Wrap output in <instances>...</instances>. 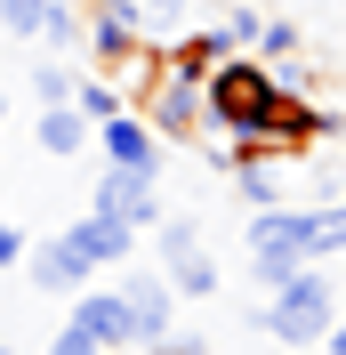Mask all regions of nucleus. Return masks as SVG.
<instances>
[{"mask_svg": "<svg viewBox=\"0 0 346 355\" xmlns=\"http://www.w3.org/2000/svg\"><path fill=\"white\" fill-rule=\"evenodd\" d=\"M274 97H282V73L266 65V57H217V65L201 73V121L226 130L234 146H258L266 137Z\"/></svg>", "mask_w": 346, "mask_h": 355, "instance_id": "f257e3e1", "label": "nucleus"}, {"mask_svg": "<svg viewBox=\"0 0 346 355\" xmlns=\"http://www.w3.org/2000/svg\"><path fill=\"white\" fill-rule=\"evenodd\" d=\"M338 283H330V266H298L290 283L266 291V315H258V331H274L282 347H314V339L338 323Z\"/></svg>", "mask_w": 346, "mask_h": 355, "instance_id": "f03ea898", "label": "nucleus"}, {"mask_svg": "<svg viewBox=\"0 0 346 355\" xmlns=\"http://www.w3.org/2000/svg\"><path fill=\"white\" fill-rule=\"evenodd\" d=\"M242 243H250V275H258V291H274V283H290L298 266H314V210H298V202L250 210Z\"/></svg>", "mask_w": 346, "mask_h": 355, "instance_id": "7ed1b4c3", "label": "nucleus"}, {"mask_svg": "<svg viewBox=\"0 0 346 355\" xmlns=\"http://www.w3.org/2000/svg\"><path fill=\"white\" fill-rule=\"evenodd\" d=\"M129 113H145L161 146H185V137L201 130V81H185V73H170V65H153V81L129 97Z\"/></svg>", "mask_w": 346, "mask_h": 355, "instance_id": "20e7f679", "label": "nucleus"}, {"mask_svg": "<svg viewBox=\"0 0 346 355\" xmlns=\"http://www.w3.org/2000/svg\"><path fill=\"white\" fill-rule=\"evenodd\" d=\"M89 210L121 218L129 234H153V226H161V186H153V170H121V162H105L97 186H89Z\"/></svg>", "mask_w": 346, "mask_h": 355, "instance_id": "39448f33", "label": "nucleus"}, {"mask_svg": "<svg viewBox=\"0 0 346 355\" xmlns=\"http://www.w3.org/2000/svg\"><path fill=\"white\" fill-rule=\"evenodd\" d=\"M153 243H161V275H170L177 299H210V291H217L210 243H201V226H194V218H161V226H153Z\"/></svg>", "mask_w": 346, "mask_h": 355, "instance_id": "423d86ee", "label": "nucleus"}, {"mask_svg": "<svg viewBox=\"0 0 346 355\" xmlns=\"http://www.w3.org/2000/svg\"><path fill=\"white\" fill-rule=\"evenodd\" d=\"M65 323H73V331H89L105 355H137V323H129V299H121V283H113V291H81Z\"/></svg>", "mask_w": 346, "mask_h": 355, "instance_id": "0eeeda50", "label": "nucleus"}, {"mask_svg": "<svg viewBox=\"0 0 346 355\" xmlns=\"http://www.w3.org/2000/svg\"><path fill=\"white\" fill-rule=\"evenodd\" d=\"M121 299H129V323H137V347H153L161 331H177V291L161 266H129V283H121Z\"/></svg>", "mask_w": 346, "mask_h": 355, "instance_id": "6e6552de", "label": "nucleus"}, {"mask_svg": "<svg viewBox=\"0 0 346 355\" xmlns=\"http://www.w3.org/2000/svg\"><path fill=\"white\" fill-rule=\"evenodd\" d=\"M65 243H73V259L89 266V275H97V266H129L137 259V234L121 218H105V210H81V218L65 226Z\"/></svg>", "mask_w": 346, "mask_h": 355, "instance_id": "1a4fd4ad", "label": "nucleus"}, {"mask_svg": "<svg viewBox=\"0 0 346 355\" xmlns=\"http://www.w3.org/2000/svg\"><path fill=\"white\" fill-rule=\"evenodd\" d=\"M97 146H105V162H121V170H153L161 178V154H170V146H161V137H153V121L145 113H113V121H97Z\"/></svg>", "mask_w": 346, "mask_h": 355, "instance_id": "9d476101", "label": "nucleus"}, {"mask_svg": "<svg viewBox=\"0 0 346 355\" xmlns=\"http://www.w3.org/2000/svg\"><path fill=\"white\" fill-rule=\"evenodd\" d=\"M24 283H33V291H81L89 266L73 259L65 234H48V243H24Z\"/></svg>", "mask_w": 346, "mask_h": 355, "instance_id": "9b49d317", "label": "nucleus"}, {"mask_svg": "<svg viewBox=\"0 0 346 355\" xmlns=\"http://www.w3.org/2000/svg\"><path fill=\"white\" fill-rule=\"evenodd\" d=\"M33 146H41L48 162H73L81 146H97V121H89L81 105H41V130H33Z\"/></svg>", "mask_w": 346, "mask_h": 355, "instance_id": "f8f14e48", "label": "nucleus"}, {"mask_svg": "<svg viewBox=\"0 0 346 355\" xmlns=\"http://www.w3.org/2000/svg\"><path fill=\"white\" fill-rule=\"evenodd\" d=\"M33 41H48L57 57H73V49L89 41V8H73V0H48V8H41V33H33Z\"/></svg>", "mask_w": 346, "mask_h": 355, "instance_id": "ddd939ff", "label": "nucleus"}, {"mask_svg": "<svg viewBox=\"0 0 346 355\" xmlns=\"http://www.w3.org/2000/svg\"><path fill=\"white\" fill-rule=\"evenodd\" d=\"M217 57H226V33H194V41H177L170 57H161V65H170V73H185V81H201V73H210Z\"/></svg>", "mask_w": 346, "mask_h": 355, "instance_id": "4468645a", "label": "nucleus"}, {"mask_svg": "<svg viewBox=\"0 0 346 355\" xmlns=\"http://www.w3.org/2000/svg\"><path fill=\"white\" fill-rule=\"evenodd\" d=\"M73 105H81L89 121H113V113L129 105V97H121V81H105V73H81V89H73Z\"/></svg>", "mask_w": 346, "mask_h": 355, "instance_id": "2eb2a0df", "label": "nucleus"}, {"mask_svg": "<svg viewBox=\"0 0 346 355\" xmlns=\"http://www.w3.org/2000/svg\"><path fill=\"white\" fill-rule=\"evenodd\" d=\"M250 57L290 65V57H298V24H290V17H266V24H258V41H250Z\"/></svg>", "mask_w": 346, "mask_h": 355, "instance_id": "dca6fc26", "label": "nucleus"}, {"mask_svg": "<svg viewBox=\"0 0 346 355\" xmlns=\"http://www.w3.org/2000/svg\"><path fill=\"white\" fill-rule=\"evenodd\" d=\"M73 89H81V73H73L65 57H48V65H33V97H41V105H73Z\"/></svg>", "mask_w": 346, "mask_h": 355, "instance_id": "f3484780", "label": "nucleus"}, {"mask_svg": "<svg viewBox=\"0 0 346 355\" xmlns=\"http://www.w3.org/2000/svg\"><path fill=\"white\" fill-rule=\"evenodd\" d=\"M48 0H0V41H33Z\"/></svg>", "mask_w": 346, "mask_h": 355, "instance_id": "a211bd4d", "label": "nucleus"}, {"mask_svg": "<svg viewBox=\"0 0 346 355\" xmlns=\"http://www.w3.org/2000/svg\"><path fill=\"white\" fill-rule=\"evenodd\" d=\"M338 250H346V202L338 210H314V266L338 259Z\"/></svg>", "mask_w": 346, "mask_h": 355, "instance_id": "6ab92c4d", "label": "nucleus"}, {"mask_svg": "<svg viewBox=\"0 0 346 355\" xmlns=\"http://www.w3.org/2000/svg\"><path fill=\"white\" fill-rule=\"evenodd\" d=\"M137 355H210V347H201L194 331H161V339H153V347H137Z\"/></svg>", "mask_w": 346, "mask_h": 355, "instance_id": "aec40b11", "label": "nucleus"}, {"mask_svg": "<svg viewBox=\"0 0 346 355\" xmlns=\"http://www.w3.org/2000/svg\"><path fill=\"white\" fill-rule=\"evenodd\" d=\"M48 355H105V347H97V339H89V331H73V323H65V331L48 339Z\"/></svg>", "mask_w": 346, "mask_h": 355, "instance_id": "412c9836", "label": "nucleus"}, {"mask_svg": "<svg viewBox=\"0 0 346 355\" xmlns=\"http://www.w3.org/2000/svg\"><path fill=\"white\" fill-rule=\"evenodd\" d=\"M0 266H24V234H17L8 218H0Z\"/></svg>", "mask_w": 346, "mask_h": 355, "instance_id": "4be33fe9", "label": "nucleus"}, {"mask_svg": "<svg viewBox=\"0 0 346 355\" xmlns=\"http://www.w3.org/2000/svg\"><path fill=\"white\" fill-rule=\"evenodd\" d=\"M322 339H330V355H346V307H338V323H330Z\"/></svg>", "mask_w": 346, "mask_h": 355, "instance_id": "5701e85b", "label": "nucleus"}, {"mask_svg": "<svg viewBox=\"0 0 346 355\" xmlns=\"http://www.w3.org/2000/svg\"><path fill=\"white\" fill-rule=\"evenodd\" d=\"M0 130H8V81H0Z\"/></svg>", "mask_w": 346, "mask_h": 355, "instance_id": "b1692460", "label": "nucleus"}, {"mask_svg": "<svg viewBox=\"0 0 346 355\" xmlns=\"http://www.w3.org/2000/svg\"><path fill=\"white\" fill-rule=\"evenodd\" d=\"M201 8H234V0H201Z\"/></svg>", "mask_w": 346, "mask_h": 355, "instance_id": "393cba45", "label": "nucleus"}, {"mask_svg": "<svg viewBox=\"0 0 346 355\" xmlns=\"http://www.w3.org/2000/svg\"><path fill=\"white\" fill-rule=\"evenodd\" d=\"M0 355H17V347H8V339H0Z\"/></svg>", "mask_w": 346, "mask_h": 355, "instance_id": "a878e982", "label": "nucleus"}, {"mask_svg": "<svg viewBox=\"0 0 346 355\" xmlns=\"http://www.w3.org/2000/svg\"><path fill=\"white\" fill-rule=\"evenodd\" d=\"M338 8H346V0H338Z\"/></svg>", "mask_w": 346, "mask_h": 355, "instance_id": "bb28decb", "label": "nucleus"}]
</instances>
